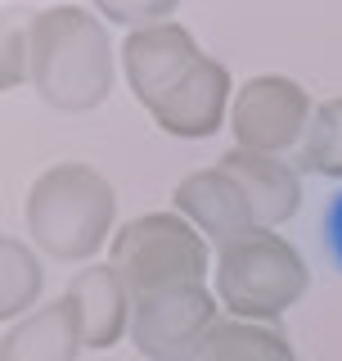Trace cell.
Listing matches in <instances>:
<instances>
[{
  "mask_svg": "<svg viewBox=\"0 0 342 361\" xmlns=\"http://www.w3.org/2000/svg\"><path fill=\"white\" fill-rule=\"evenodd\" d=\"M95 14L108 18V23H122L131 32H144V27H158V23H171L176 0H153V5H95Z\"/></svg>",
  "mask_w": 342,
  "mask_h": 361,
  "instance_id": "cell-16",
  "label": "cell"
},
{
  "mask_svg": "<svg viewBox=\"0 0 342 361\" xmlns=\"http://www.w3.org/2000/svg\"><path fill=\"white\" fill-rule=\"evenodd\" d=\"M311 118H315L311 95L293 77H279V73L248 77L230 104L234 145L253 154H275V158H284V149H293V145H302Z\"/></svg>",
  "mask_w": 342,
  "mask_h": 361,
  "instance_id": "cell-6",
  "label": "cell"
},
{
  "mask_svg": "<svg viewBox=\"0 0 342 361\" xmlns=\"http://www.w3.org/2000/svg\"><path fill=\"white\" fill-rule=\"evenodd\" d=\"M216 167L243 190V199H248V208H253L261 231H279L284 221L298 217L302 180H298V167L293 163H284V158H275V154L230 149V154H221Z\"/></svg>",
  "mask_w": 342,
  "mask_h": 361,
  "instance_id": "cell-10",
  "label": "cell"
},
{
  "mask_svg": "<svg viewBox=\"0 0 342 361\" xmlns=\"http://www.w3.org/2000/svg\"><path fill=\"white\" fill-rule=\"evenodd\" d=\"M298 167L329 180H342V95L315 104V118L298 145Z\"/></svg>",
  "mask_w": 342,
  "mask_h": 361,
  "instance_id": "cell-15",
  "label": "cell"
},
{
  "mask_svg": "<svg viewBox=\"0 0 342 361\" xmlns=\"http://www.w3.org/2000/svg\"><path fill=\"white\" fill-rule=\"evenodd\" d=\"M63 307L72 316L77 334H82V348L104 353V348H118L131 334V293L113 267H86L68 285Z\"/></svg>",
  "mask_w": 342,
  "mask_h": 361,
  "instance_id": "cell-11",
  "label": "cell"
},
{
  "mask_svg": "<svg viewBox=\"0 0 342 361\" xmlns=\"http://www.w3.org/2000/svg\"><path fill=\"white\" fill-rule=\"evenodd\" d=\"M32 86L54 113H90L113 90V41L95 9L50 5L32 18Z\"/></svg>",
  "mask_w": 342,
  "mask_h": 361,
  "instance_id": "cell-1",
  "label": "cell"
},
{
  "mask_svg": "<svg viewBox=\"0 0 342 361\" xmlns=\"http://www.w3.org/2000/svg\"><path fill=\"white\" fill-rule=\"evenodd\" d=\"M311 271L302 253L275 231H253L216 248V302L239 321L275 325L293 302H302Z\"/></svg>",
  "mask_w": 342,
  "mask_h": 361,
  "instance_id": "cell-3",
  "label": "cell"
},
{
  "mask_svg": "<svg viewBox=\"0 0 342 361\" xmlns=\"http://www.w3.org/2000/svg\"><path fill=\"white\" fill-rule=\"evenodd\" d=\"M113 185L86 163H54L27 190V231L54 262H86L113 231Z\"/></svg>",
  "mask_w": 342,
  "mask_h": 361,
  "instance_id": "cell-2",
  "label": "cell"
},
{
  "mask_svg": "<svg viewBox=\"0 0 342 361\" xmlns=\"http://www.w3.org/2000/svg\"><path fill=\"white\" fill-rule=\"evenodd\" d=\"M77 348H82V334L59 298L23 316V325H9L5 343H0V361H77Z\"/></svg>",
  "mask_w": 342,
  "mask_h": 361,
  "instance_id": "cell-12",
  "label": "cell"
},
{
  "mask_svg": "<svg viewBox=\"0 0 342 361\" xmlns=\"http://www.w3.org/2000/svg\"><path fill=\"white\" fill-rule=\"evenodd\" d=\"M171 203H176L180 217H185L194 231L203 235V240H212L216 248L243 240V235H253V231H261L257 217H253V208H248V199H243V190H239L234 180L221 172V167L189 172L176 185Z\"/></svg>",
  "mask_w": 342,
  "mask_h": 361,
  "instance_id": "cell-9",
  "label": "cell"
},
{
  "mask_svg": "<svg viewBox=\"0 0 342 361\" xmlns=\"http://www.w3.org/2000/svg\"><path fill=\"white\" fill-rule=\"evenodd\" d=\"M198 361H298L293 343L275 325L261 321H239V316H221L208 334Z\"/></svg>",
  "mask_w": 342,
  "mask_h": 361,
  "instance_id": "cell-13",
  "label": "cell"
},
{
  "mask_svg": "<svg viewBox=\"0 0 342 361\" xmlns=\"http://www.w3.org/2000/svg\"><path fill=\"white\" fill-rule=\"evenodd\" d=\"M113 271L131 302L167 289L208 285V244L180 212H144L113 235Z\"/></svg>",
  "mask_w": 342,
  "mask_h": 361,
  "instance_id": "cell-4",
  "label": "cell"
},
{
  "mask_svg": "<svg viewBox=\"0 0 342 361\" xmlns=\"http://www.w3.org/2000/svg\"><path fill=\"white\" fill-rule=\"evenodd\" d=\"M41 298V262L18 235L0 240V316L18 321Z\"/></svg>",
  "mask_w": 342,
  "mask_h": 361,
  "instance_id": "cell-14",
  "label": "cell"
},
{
  "mask_svg": "<svg viewBox=\"0 0 342 361\" xmlns=\"http://www.w3.org/2000/svg\"><path fill=\"white\" fill-rule=\"evenodd\" d=\"M23 77L32 82V37L18 27H5V68H0V86L14 90Z\"/></svg>",
  "mask_w": 342,
  "mask_h": 361,
  "instance_id": "cell-17",
  "label": "cell"
},
{
  "mask_svg": "<svg viewBox=\"0 0 342 361\" xmlns=\"http://www.w3.org/2000/svg\"><path fill=\"white\" fill-rule=\"evenodd\" d=\"M324 248H329L334 271L342 276V190L329 199V208H324Z\"/></svg>",
  "mask_w": 342,
  "mask_h": 361,
  "instance_id": "cell-18",
  "label": "cell"
},
{
  "mask_svg": "<svg viewBox=\"0 0 342 361\" xmlns=\"http://www.w3.org/2000/svg\"><path fill=\"white\" fill-rule=\"evenodd\" d=\"M198 59H203V50L194 41V32L180 27L176 18L158 23V27H144V32H131L122 41V73L131 82V95L144 109H153Z\"/></svg>",
  "mask_w": 342,
  "mask_h": 361,
  "instance_id": "cell-8",
  "label": "cell"
},
{
  "mask_svg": "<svg viewBox=\"0 0 342 361\" xmlns=\"http://www.w3.org/2000/svg\"><path fill=\"white\" fill-rule=\"evenodd\" d=\"M230 90H234L230 86V68L221 59H212V54H203V59L149 109V118L167 135H176V140H208V135L221 131L225 113L234 104Z\"/></svg>",
  "mask_w": 342,
  "mask_h": 361,
  "instance_id": "cell-7",
  "label": "cell"
},
{
  "mask_svg": "<svg viewBox=\"0 0 342 361\" xmlns=\"http://www.w3.org/2000/svg\"><path fill=\"white\" fill-rule=\"evenodd\" d=\"M216 321V293L208 285L167 289L131 302V343L149 361H198Z\"/></svg>",
  "mask_w": 342,
  "mask_h": 361,
  "instance_id": "cell-5",
  "label": "cell"
}]
</instances>
